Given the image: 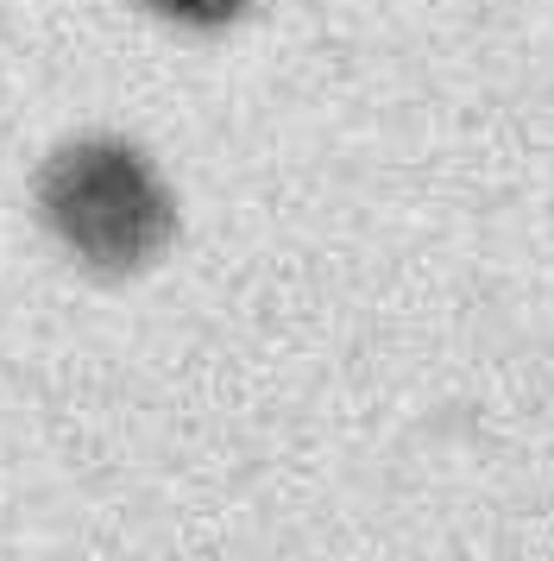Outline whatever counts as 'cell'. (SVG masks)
<instances>
[{"label":"cell","instance_id":"1","mask_svg":"<svg viewBox=\"0 0 554 561\" xmlns=\"http://www.w3.org/2000/svg\"><path fill=\"white\" fill-rule=\"evenodd\" d=\"M151 7H164L171 20H189V26H221V20H233L246 0H151Z\"/></svg>","mask_w":554,"mask_h":561}]
</instances>
